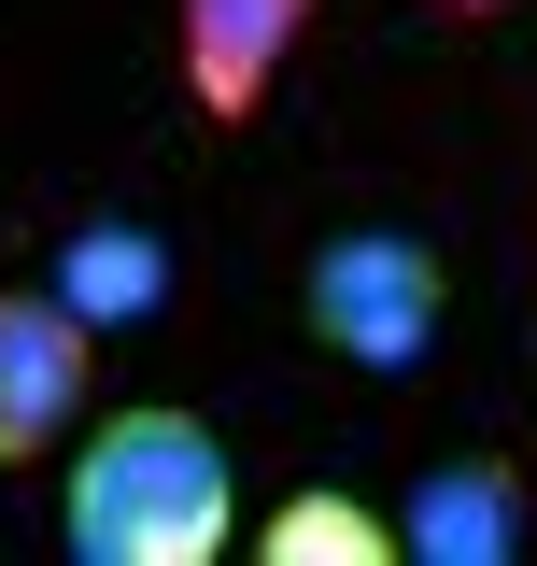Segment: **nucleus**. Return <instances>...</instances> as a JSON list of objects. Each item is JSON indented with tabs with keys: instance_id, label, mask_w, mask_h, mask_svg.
Wrapping results in <instances>:
<instances>
[{
	"instance_id": "2",
	"label": "nucleus",
	"mask_w": 537,
	"mask_h": 566,
	"mask_svg": "<svg viewBox=\"0 0 537 566\" xmlns=\"http://www.w3.org/2000/svg\"><path fill=\"white\" fill-rule=\"evenodd\" d=\"M297 326H312L339 368L397 382V368H424L439 326H453V270H439V241H410V227H339V241H312V270H297Z\"/></svg>"
},
{
	"instance_id": "5",
	"label": "nucleus",
	"mask_w": 537,
	"mask_h": 566,
	"mask_svg": "<svg viewBox=\"0 0 537 566\" xmlns=\"http://www.w3.org/2000/svg\"><path fill=\"white\" fill-rule=\"evenodd\" d=\"M297 29H312V0H170V57H185V99L199 114H268V85L297 57Z\"/></svg>"
},
{
	"instance_id": "4",
	"label": "nucleus",
	"mask_w": 537,
	"mask_h": 566,
	"mask_svg": "<svg viewBox=\"0 0 537 566\" xmlns=\"http://www.w3.org/2000/svg\"><path fill=\"white\" fill-rule=\"evenodd\" d=\"M397 553L410 566H509V553H537V482H509L495 453H439L397 495Z\"/></svg>"
},
{
	"instance_id": "1",
	"label": "nucleus",
	"mask_w": 537,
	"mask_h": 566,
	"mask_svg": "<svg viewBox=\"0 0 537 566\" xmlns=\"http://www.w3.org/2000/svg\"><path fill=\"white\" fill-rule=\"evenodd\" d=\"M57 524L85 566H212V553H241V468L199 411L141 397V411H99L71 439Z\"/></svg>"
},
{
	"instance_id": "7",
	"label": "nucleus",
	"mask_w": 537,
	"mask_h": 566,
	"mask_svg": "<svg viewBox=\"0 0 537 566\" xmlns=\"http://www.w3.org/2000/svg\"><path fill=\"white\" fill-rule=\"evenodd\" d=\"M241 553H255V566H382V553H397V524H382L368 495H339V482H297Z\"/></svg>"
},
{
	"instance_id": "6",
	"label": "nucleus",
	"mask_w": 537,
	"mask_h": 566,
	"mask_svg": "<svg viewBox=\"0 0 537 566\" xmlns=\"http://www.w3.org/2000/svg\"><path fill=\"white\" fill-rule=\"evenodd\" d=\"M43 283H57L71 312L114 340V326H156V312H170V241L128 227V212H85V227L57 241V270H43Z\"/></svg>"
},
{
	"instance_id": "3",
	"label": "nucleus",
	"mask_w": 537,
	"mask_h": 566,
	"mask_svg": "<svg viewBox=\"0 0 537 566\" xmlns=\"http://www.w3.org/2000/svg\"><path fill=\"white\" fill-rule=\"evenodd\" d=\"M99 397V326L71 312L57 283H0V468L57 453Z\"/></svg>"
},
{
	"instance_id": "8",
	"label": "nucleus",
	"mask_w": 537,
	"mask_h": 566,
	"mask_svg": "<svg viewBox=\"0 0 537 566\" xmlns=\"http://www.w3.org/2000/svg\"><path fill=\"white\" fill-rule=\"evenodd\" d=\"M453 14H509V0H453Z\"/></svg>"
}]
</instances>
